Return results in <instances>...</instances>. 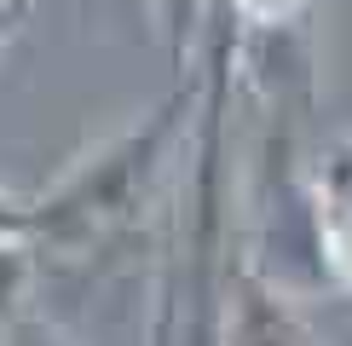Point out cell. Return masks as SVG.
Returning a JSON list of instances; mask_svg holds the SVG:
<instances>
[{"mask_svg":"<svg viewBox=\"0 0 352 346\" xmlns=\"http://www.w3.org/2000/svg\"><path fill=\"white\" fill-rule=\"evenodd\" d=\"M0 346H76L64 335V329L52 323V317H41V312H23L18 323H6L0 329Z\"/></svg>","mask_w":352,"mask_h":346,"instance_id":"52a82bcc","label":"cell"},{"mask_svg":"<svg viewBox=\"0 0 352 346\" xmlns=\"http://www.w3.org/2000/svg\"><path fill=\"white\" fill-rule=\"evenodd\" d=\"M324 220V249H329V266L352 277V214H318Z\"/></svg>","mask_w":352,"mask_h":346,"instance_id":"ba28073f","label":"cell"},{"mask_svg":"<svg viewBox=\"0 0 352 346\" xmlns=\"http://www.w3.org/2000/svg\"><path fill=\"white\" fill-rule=\"evenodd\" d=\"M35 271H41V249L23 237H0V329L18 323L29 312V295H35Z\"/></svg>","mask_w":352,"mask_h":346,"instance_id":"3957f363","label":"cell"},{"mask_svg":"<svg viewBox=\"0 0 352 346\" xmlns=\"http://www.w3.org/2000/svg\"><path fill=\"white\" fill-rule=\"evenodd\" d=\"M231 12H237V23L248 35H272V29H295L306 0H231Z\"/></svg>","mask_w":352,"mask_h":346,"instance_id":"8992f818","label":"cell"},{"mask_svg":"<svg viewBox=\"0 0 352 346\" xmlns=\"http://www.w3.org/2000/svg\"><path fill=\"white\" fill-rule=\"evenodd\" d=\"M23 12H29V0H0V47H6V41L18 35V23H23Z\"/></svg>","mask_w":352,"mask_h":346,"instance_id":"30bf717a","label":"cell"},{"mask_svg":"<svg viewBox=\"0 0 352 346\" xmlns=\"http://www.w3.org/2000/svg\"><path fill=\"white\" fill-rule=\"evenodd\" d=\"M312 196L318 214H352V139L329 144L312 168Z\"/></svg>","mask_w":352,"mask_h":346,"instance_id":"277c9868","label":"cell"},{"mask_svg":"<svg viewBox=\"0 0 352 346\" xmlns=\"http://www.w3.org/2000/svg\"><path fill=\"white\" fill-rule=\"evenodd\" d=\"M0 237H23V242H35V202H29V196L0 191Z\"/></svg>","mask_w":352,"mask_h":346,"instance_id":"9c48e42d","label":"cell"},{"mask_svg":"<svg viewBox=\"0 0 352 346\" xmlns=\"http://www.w3.org/2000/svg\"><path fill=\"white\" fill-rule=\"evenodd\" d=\"M197 104V93H173L162 110H151L139 127L116 133L98 144L93 156H81L47 196H35V249H87V242L110 237L116 225H127L144 208L156 173L173 156V144L185 133V115Z\"/></svg>","mask_w":352,"mask_h":346,"instance_id":"6da1fadb","label":"cell"},{"mask_svg":"<svg viewBox=\"0 0 352 346\" xmlns=\"http://www.w3.org/2000/svg\"><path fill=\"white\" fill-rule=\"evenodd\" d=\"M219 346H318V335L300 323L289 288L266 283L254 266H237L231 271V295H226Z\"/></svg>","mask_w":352,"mask_h":346,"instance_id":"7a4b0ae2","label":"cell"},{"mask_svg":"<svg viewBox=\"0 0 352 346\" xmlns=\"http://www.w3.org/2000/svg\"><path fill=\"white\" fill-rule=\"evenodd\" d=\"M156 6V29H162L173 64H185L190 47L202 41V29H208V0H151Z\"/></svg>","mask_w":352,"mask_h":346,"instance_id":"5b68a950","label":"cell"}]
</instances>
